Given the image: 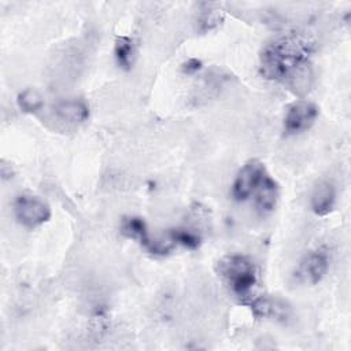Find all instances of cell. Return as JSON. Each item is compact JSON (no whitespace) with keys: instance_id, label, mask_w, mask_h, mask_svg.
I'll use <instances>...</instances> for the list:
<instances>
[{"instance_id":"1","label":"cell","mask_w":351,"mask_h":351,"mask_svg":"<svg viewBox=\"0 0 351 351\" xmlns=\"http://www.w3.org/2000/svg\"><path fill=\"white\" fill-rule=\"evenodd\" d=\"M313 44L302 36H281L267 43L259 55L263 78L285 85L293 95L306 96L314 85Z\"/></svg>"},{"instance_id":"2","label":"cell","mask_w":351,"mask_h":351,"mask_svg":"<svg viewBox=\"0 0 351 351\" xmlns=\"http://www.w3.org/2000/svg\"><path fill=\"white\" fill-rule=\"evenodd\" d=\"M217 271L223 278L233 296H236L240 303L248 304L258 282L255 262L247 255L232 254L218 261Z\"/></svg>"},{"instance_id":"3","label":"cell","mask_w":351,"mask_h":351,"mask_svg":"<svg viewBox=\"0 0 351 351\" xmlns=\"http://www.w3.org/2000/svg\"><path fill=\"white\" fill-rule=\"evenodd\" d=\"M15 219L27 229H34L51 218L49 204L37 195L21 193L12 203Z\"/></svg>"},{"instance_id":"4","label":"cell","mask_w":351,"mask_h":351,"mask_svg":"<svg viewBox=\"0 0 351 351\" xmlns=\"http://www.w3.org/2000/svg\"><path fill=\"white\" fill-rule=\"evenodd\" d=\"M266 174V167L259 159H250L248 162H245L237 171L232 184L230 195L233 200L245 202L247 199H250L255 193L256 188L261 185Z\"/></svg>"},{"instance_id":"5","label":"cell","mask_w":351,"mask_h":351,"mask_svg":"<svg viewBox=\"0 0 351 351\" xmlns=\"http://www.w3.org/2000/svg\"><path fill=\"white\" fill-rule=\"evenodd\" d=\"M318 117V107L313 101L299 100L291 104L284 117V133L295 136L308 130Z\"/></svg>"},{"instance_id":"6","label":"cell","mask_w":351,"mask_h":351,"mask_svg":"<svg viewBox=\"0 0 351 351\" xmlns=\"http://www.w3.org/2000/svg\"><path fill=\"white\" fill-rule=\"evenodd\" d=\"M330 254L324 245L310 251L299 266V274L310 284H318L329 270Z\"/></svg>"},{"instance_id":"7","label":"cell","mask_w":351,"mask_h":351,"mask_svg":"<svg viewBox=\"0 0 351 351\" xmlns=\"http://www.w3.org/2000/svg\"><path fill=\"white\" fill-rule=\"evenodd\" d=\"M248 304L255 318H271L280 322H287L292 315L291 306L277 296L262 295L252 298Z\"/></svg>"},{"instance_id":"8","label":"cell","mask_w":351,"mask_h":351,"mask_svg":"<svg viewBox=\"0 0 351 351\" xmlns=\"http://www.w3.org/2000/svg\"><path fill=\"white\" fill-rule=\"evenodd\" d=\"M336 186L333 182L324 180L319 181L310 196V207L313 213L318 217L328 215L336 203Z\"/></svg>"},{"instance_id":"9","label":"cell","mask_w":351,"mask_h":351,"mask_svg":"<svg viewBox=\"0 0 351 351\" xmlns=\"http://www.w3.org/2000/svg\"><path fill=\"white\" fill-rule=\"evenodd\" d=\"M280 197V186L269 174L265 176L261 185L255 191V208L261 215H267L274 211Z\"/></svg>"},{"instance_id":"10","label":"cell","mask_w":351,"mask_h":351,"mask_svg":"<svg viewBox=\"0 0 351 351\" xmlns=\"http://www.w3.org/2000/svg\"><path fill=\"white\" fill-rule=\"evenodd\" d=\"M55 114L63 122L77 125L82 123L89 117V108L86 103L81 99H67L62 100L55 107Z\"/></svg>"},{"instance_id":"11","label":"cell","mask_w":351,"mask_h":351,"mask_svg":"<svg viewBox=\"0 0 351 351\" xmlns=\"http://www.w3.org/2000/svg\"><path fill=\"white\" fill-rule=\"evenodd\" d=\"M121 233L129 239L138 240L144 248L151 240V236L148 233V228H147L144 218L137 217V215H128V217L122 218Z\"/></svg>"},{"instance_id":"12","label":"cell","mask_w":351,"mask_h":351,"mask_svg":"<svg viewBox=\"0 0 351 351\" xmlns=\"http://www.w3.org/2000/svg\"><path fill=\"white\" fill-rule=\"evenodd\" d=\"M114 55L118 66L122 70H130L133 67L134 56H136L134 41L128 36H119L115 40Z\"/></svg>"},{"instance_id":"13","label":"cell","mask_w":351,"mask_h":351,"mask_svg":"<svg viewBox=\"0 0 351 351\" xmlns=\"http://www.w3.org/2000/svg\"><path fill=\"white\" fill-rule=\"evenodd\" d=\"M169 239L174 244H181L188 250H196L202 244V237L197 232L186 228H174L167 232Z\"/></svg>"},{"instance_id":"14","label":"cell","mask_w":351,"mask_h":351,"mask_svg":"<svg viewBox=\"0 0 351 351\" xmlns=\"http://www.w3.org/2000/svg\"><path fill=\"white\" fill-rule=\"evenodd\" d=\"M16 103H18V107L21 108V111L27 112V114H34V112L40 111L44 106V100H43L41 95L37 90L30 89V88L19 92V95L16 96Z\"/></svg>"},{"instance_id":"15","label":"cell","mask_w":351,"mask_h":351,"mask_svg":"<svg viewBox=\"0 0 351 351\" xmlns=\"http://www.w3.org/2000/svg\"><path fill=\"white\" fill-rule=\"evenodd\" d=\"M207 8L202 10L199 18H197V23H199V29L200 32H208L215 29L218 25H221V22L223 21V14L221 12V10L215 8L211 4H206Z\"/></svg>"},{"instance_id":"16","label":"cell","mask_w":351,"mask_h":351,"mask_svg":"<svg viewBox=\"0 0 351 351\" xmlns=\"http://www.w3.org/2000/svg\"><path fill=\"white\" fill-rule=\"evenodd\" d=\"M202 66H203V63L200 59L189 58L186 62L182 63L181 69H182V73H185V74H195L202 69Z\"/></svg>"},{"instance_id":"17","label":"cell","mask_w":351,"mask_h":351,"mask_svg":"<svg viewBox=\"0 0 351 351\" xmlns=\"http://www.w3.org/2000/svg\"><path fill=\"white\" fill-rule=\"evenodd\" d=\"M0 173H1V178L3 180H10L12 177V174H14L11 165L5 163L4 159L1 160V165H0Z\"/></svg>"}]
</instances>
